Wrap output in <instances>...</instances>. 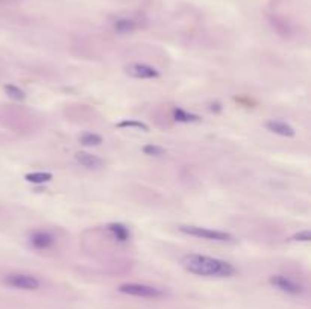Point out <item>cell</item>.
I'll use <instances>...</instances> for the list:
<instances>
[{"label": "cell", "mask_w": 311, "mask_h": 309, "mask_svg": "<svg viewBox=\"0 0 311 309\" xmlns=\"http://www.w3.org/2000/svg\"><path fill=\"white\" fill-rule=\"evenodd\" d=\"M29 244L35 250H47L55 244V237L49 230H35L29 237Z\"/></svg>", "instance_id": "obj_6"}, {"label": "cell", "mask_w": 311, "mask_h": 309, "mask_svg": "<svg viewBox=\"0 0 311 309\" xmlns=\"http://www.w3.org/2000/svg\"><path fill=\"white\" fill-rule=\"evenodd\" d=\"M3 282L8 287H12L15 290H24V291H35L41 287L40 281H38L35 276H29V275H23V273L6 275Z\"/></svg>", "instance_id": "obj_4"}, {"label": "cell", "mask_w": 311, "mask_h": 309, "mask_svg": "<svg viewBox=\"0 0 311 309\" xmlns=\"http://www.w3.org/2000/svg\"><path fill=\"white\" fill-rule=\"evenodd\" d=\"M126 73L135 79H158L160 71L147 64H131L126 67Z\"/></svg>", "instance_id": "obj_7"}, {"label": "cell", "mask_w": 311, "mask_h": 309, "mask_svg": "<svg viewBox=\"0 0 311 309\" xmlns=\"http://www.w3.org/2000/svg\"><path fill=\"white\" fill-rule=\"evenodd\" d=\"M115 128H119V129H138V131H143V132H149V126L143 122H137V120H123L120 123L115 125Z\"/></svg>", "instance_id": "obj_15"}, {"label": "cell", "mask_w": 311, "mask_h": 309, "mask_svg": "<svg viewBox=\"0 0 311 309\" xmlns=\"http://www.w3.org/2000/svg\"><path fill=\"white\" fill-rule=\"evenodd\" d=\"M79 141H81V144L85 146V147H97V146H100V144L103 143L102 137L97 135V134H93V132H87V134L81 135Z\"/></svg>", "instance_id": "obj_14"}, {"label": "cell", "mask_w": 311, "mask_h": 309, "mask_svg": "<svg viewBox=\"0 0 311 309\" xmlns=\"http://www.w3.org/2000/svg\"><path fill=\"white\" fill-rule=\"evenodd\" d=\"M5 93L8 94V97L14 99V100H24L26 99V94L21 88L15 87V85H5L3 87Z\"/></svg>", "instance_id": "obj_16"}, {"label": "cell", "mask_w": 311, "mask_h": 309, "mask_svg": "<svg viewBox=\"0 0 311 309\" xmlns=\"http://www.w3.org/2000/svg\"><path fill=\"white\" fill-rule=\"evenodd\" d=\"M114 29L117 32H120V33H129V32L137 29V24L131 18H119L117 21L114 23Z\"/></svg>", "instance_id": "obj_13"}, {"label": "cell", "mask_w": 311, "mask_h": 309, "mask_svg": "<svg viewBox=\"0 0 311 309\" xmlns=\"http://www.w3.org/2000/svg\"><path fill=\"white\" fill-rule=\"evenodd\" d=\"M178 230L182 232V234H185V235L202 238V240H207V241H217V243H231V241H234V237H232L229 232L216 230V229L202 227V226L181 224V226H178Z\"/></svg>", "instance_id": "obj_2"}, {"label": "cell", "mask_w": 311, "mask_h": 309, "mask_svg": "<svg viewBox=\"0 0 311 309\" xmlns=\"http://www.w3.org/2000/svg\"><path fill=\"white\" fill-rule=\"evenodd\" d=\"M266 128H267L272 134H277V135H281V137H289V138H292V137L296 135V131H295L290 125H287V123H284V122H278V120L267 122V123H266Z\"/></svg>", "instance_id": "obj_9"}, {"label": "cell", "mask_w": 311, "mask_h": 309, "mask_svg": "<svg viewBox=\"0 0 311 309\" xmlns=\"http://www.w3.org/2000/svg\"><path fill=\"white\" fill-rule=\"evenodd\" d=\"M74 159L77 164H81L82 167L88 168V170H100L102 167H105V162L102 158L96 156L93 153L88 152H77L74 154Z\"/></svg>", "instance_id": "obj_8"}, {"label": "cell", "mask_w": 311, "mask_h": 309, "mask_svg": "<svg viewBox=\"0 0 311 309\" xmlns=\"http://www.w3.org/2000/svg\"><path fill=\"white\" fill-rule=\"evenodd\" d=\"M173 119L179 123H196V122H201V117L196 114H191V112H187L181 108H175L173 109Z\"/></svg>", "instance_id": "obj_11"}, {"label": "cell", "mask_w": 311, "mask_h": 309, "mask_svg": "<svg viewBox=\"0 0 311 309\" xmlns=\"http://www.w3.org/2000/svg\"><path fill=\"white\" fill-rule=\"evenodd\" d=\"M24 179H26V182L35 183V185H41V183L50 182L53 179V174L49 173V171H35V173H27L24 176Z\"/></svg>", "instance_id": "obj_12"}, {"label": "cell", "mask_w": 311, "mask_h": 309, "mask_svg": "<svg viewBox=\"0 0 311 309\" xmlns=\"http://www.w3.org/2000/svg\"><path fill=\"white\" fill-rule=\"evenodd\" d=\"M269 282L270 285H274L275 288H278L280 291L286 293V294H290V296H299L304 293V287L299 285L298 282L286 278V276H281V275H274L269 278Z\"/></svg>", "instance_id": "obj_5"}, {"label": "cell", "mask_w": 311, "mask_h": 309, "mask_svg": "<svg viewBox=\"0 0 311 309\" xmlns=\"http://www.w3.org/2000/svg\"><path fill=\"white\" fill-rule=\"evenodd\" d=\"M292 241H296V243H310L311 241V232L310 230H301V232H296V234L290 238Z\"/></svg>", "instance_id": "obj_18"}, {"label": "cell", "mask_w": 311, "mask_h": 309, "mask_svg": "<svg viewBox=\"0 0 311 309\" xmlns=\"http://www.w3.org/2000/svg\"><path fill=\"white\" fill-rule=\"evenodd\" d=\"M181 265L185 272L202 278H231L236 275V267L228 261L198 253L184 255Z\"/></svg>", "instance_id": "obj_1"}, {"label": "cell", "mask_w": 311, "mask_h": 309, "mask_svg": "<svg viewBox=\"0 0 311 309\" xmlns=\"http://www.w3.org/2000/svg\"><path fill=\"white\" fill-rule=\"evenodd\" d=\"M143 153L147 154V156H163V154H166V149L157 144H146L143 147Z\"/></svg>", "instance_id": "obj_17"}, {"label": "cell", "mask_w": 311, "mask_h": 309, "mask_svg": "<svg viewBox=\"0 0 311 309\" xmlns=\"http://www.w3.org/2000/svg\"><path fill=\"white\" fill-rule=\"evenodd\" d=\"M208 109L213 111V112H220V111H222V105H220V103H211Z\"/></svg>", "instance_id": "obj_19"}, {"label": "cell", "mask_w": 311, "mask_h": 309, "mask_svg": "<svg viewBox=\"0 0 311 309\" xmlns=\"http://www.w3.org/2000/svg\"><path fill=\"white\" fill-rule=\"evenodd\" d=\"M108 230L112 234V237L120 243H126L131 240V230L123 223H111L108 224Z\"/></svg>", "instance_id": "obj_10"}, {"label": "cell", "mask_w": 311, "mask_h": 309, "mask_svg": "<svg viewBox=\"0 0 311 309\" xmlns=\"http://www.w3.org/2000/svg\"><path fill=\"white\" fill-rule=\"evenodd\" d=\"M122 294L126 296H132V297H143V299H160L164 296V291L152 287V285H146V284H122L117 288Z\"/></svg>", "instance_id": "obj_3"}]
</instances>
